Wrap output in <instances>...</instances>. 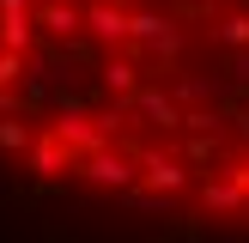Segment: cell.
<instances>
[{
    "mask_svg": "<svg viewBox=\"0 0 249 243\" xmlns=\"http://www.w3.org/2000/svg\"><path fill=\"white\" fill-rule=\"evenodd\" d=\"M0 152L249 219V0H0Z\"/></svg>",
    "mask_w": 249,
    "mask_h": 243,
    "instance_id": "cell-1",
    "label": "cell"
}]
</instances>
